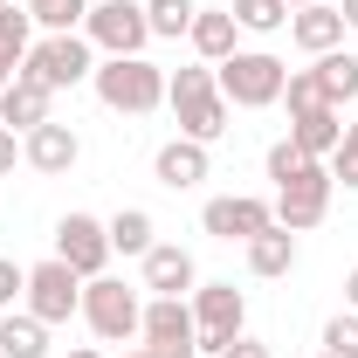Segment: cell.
<instances>
[{
  "label": "cell",
  "instance_id": "obj_1",
  "mask_svg": "<svg viewBox=\"0 0 358 358\" xmlns=\"http://www.w3.org/2000/svg\"><path fill=\"white\" fill-rule=\"evenodd\" d=\"M166 110H173L179 138H193V145L227 138V117H234V103L221 96V83H214V69H207V62H186V69L166 76Z\"/></svg>",
  "mask_w": 358,
  "mask_h": 358
},
{
  "label": "cell",
  "instance_id": "obj_2",
  "mask_svg": "<svg viewBox=\"0 0 358 358\" xmlns=\"http://www.w3.org/2000/svg\"><path fill=\"white\" fill-rule=\"evenodd\" d=\"M96 103L103 110H117V117H152L159 103H166V69L152 62V55H96Z\"/></svg>",
  "mask_w": 358,
  "mask_h": 358
},
{
  "label": "cell",
  "instance_id": "obj_3",
  "mask_svg": "<svg viewBox=\"0 0 358 358\" xmlns=\"http://www.w3.org/2000/svg\"><path fill=\"white\" fill-rule=\"evenodd\" d=\"M214 83L234 110H268V103H282V83H289V62L282 55H268V48H234L221 69H214Z\"/></svg>",
  "mask_w": 358,
  "mask_h": 358
},
{
  "label": "cell",
  "instance_id": "obj_4",
  "mask_svg": "<svg viewBox=\"0 0 358 358\" xmlns=\"http://www.w3.org/2000/svg\"><path fill=\"white\" fill-rule=\"evenodd\" d=\"M76 317H83L103 345H131L138 324H145V296H138L124 275L103 268V275H90V282H83V310H76Z\"/></svg>",
  "mask_w": 358,
  "mask_h": 358
},
{
  "label": "cell",
  "instance_id": "obj_5",
  "mask_svg": "<svg viewBox=\"0 0 358 358\" xmlns=\"http://www.w3.org/2000/svg\"><path fill=\"white\" fill-rule=\"evenodd\" d=\"M21 76H35V83H48V90H83L90 76H96V48H90L83 28H76V35H35Z\"/></svg>",
  "mask_w": 358,
  "mask_h": 358
},
{
  "label": "cell",
  "instance_id": "obj_6",
  "mask_svg": "<svg viewBox=\"0 0 358 358\" xmlns=\"http://www.w3.org/2000/svg\"><path fill=\"white\" fill-rule=\"evenodd\" d=\"M83 35L96 55H145L152 48V21H145V0H90Z\"/></svg>",
  "mask_w": 358,
  "mask_h": 358
},
{
  "label": "cell",
  "instance_id": "obj_7",
  "mask_svg": "<svg viewBox=\"0 0 358 358\" xmlns=\"http://www.w3.org/2000/svg\"><path fill=\"white\" fill-rule=\"evenodd\" d=\"M331 193H338V179H331V159H310L303 173L289 179V186H275V227H289V234H310L324 214H331Z\"/></svg>",
  "mask_w": 358,
  "mask_h": 358
},
{
  "label": "cell",
  "instance_id": "obj_8",
  "mask_svg": "<svg viewBox=\"0 0 358 358\" xmlns=\"http://www.w3.org/2000/svg\"><path fill=\"white\" fill-rule=\"evenodd\" d=\"M186 303H193V324H200V352H214V358L248 331V296L234 282H200Z\"/></svg>",
  "mask_w": 358,
  "mask_h": 358
},
{
  "label": "cell",
  "instance_id": "obj_9",
  "mask_svg": "<svg viewBox=\"0 0 358 358\" xmlns=\"http://www.w3.org/2000/svg\"><path fill=\"white\" fill-rule=\"evenodd\" d=\"M21 310H35L42 324H69V317L83 310V275L69 262H35L28 268V289H21Z\"/></svg>",
  "mask_w": 358,
  "mask_h": 358
},
{
  "label": "cell",
  "instance_id": "obj_10",
  "mask_svg": "<svg viewBox=\"0 0 358 358\" xmlns=\"http://www.w3.org/2000/svg\"><path fill=\"white\" fill-rule=\"evenodd\" d=\"M138 338H145V352H159V358H200V324H193L186 296H152Z\"/></svg>",
  "mask_w": 358,
  "mask_h": 358
},
{
  "label": "cell",
  "instance_id": "obj_11",
  "mask_svg": "<svg viewBox=\"0 0 358 358\" xmlns=\"http://www.w3.org/2000/svg\"><path fill=\"white\" fill-rule=\"evenodd\" d=\"M55 262H69L76 275H103L110 268V227L96 221V214H62L55 221Z\"/></svg>",
  "mask_w": 358,
  "mask_h": 358
},
{
  "label": "cell",
  "instance_id": "obj_12",
  "mask_svg": "<svg viewBox=\"0 0 358 358\" xmlns=\"http://www.w3.org/2000/svg\"><path fill=\"white\" fill-rule=\"evenodd\" d=\"M200 227H207L214 241H255L262 227H275V207L255 200V193H214V200L200 207Z\"/></svg>",
  "mask_w": 358,
  "mask_h": 358
},
{
  "label": "cell",
  "instance_id": "obj_13",
  "mask_svg": "<svg viewBox=\"0 0 358 358\" xmlns=\"http://www.w3.org/2000/svg\"><path fill=\"white\" fill-rule=\"evenodd\" d=\"M138 289H152V296H193L200 289V262L179 248V241H152L145 255H138Z\"/></svg>",
  "mask_w": 358,
  "mask_h": 358
},
{
  "label": "cell",
  "instance_id": "obj_14",
  "mask_svg": "<svg viewBox=\"0 0 358 358\" xmlns=\"http://www.w3.org/2000/svg\"><path fill=\"white\" fill-rule=\"evenodd\" d=\"M21 159H28L35 173L62 179V173H69V166H76V159H83V138L69 131V124H55V117H48V124H35V131L21 138Z\"/></svg>",
  "mask_w": 358,
  "mask_h": 358
},
{
  "label": "cell",
  "instance_id": "obj_15",
  "mask_svg": "<svg viewBox=\"0 0 358 358\" xmlns=\"http://www.w3.org/2000/svg\"><path fill=\"white\" fill-rule=\"evenodd\" d=\"M48 117H55V90L48 83H35V76H14V83L0 90V124H7V131H35V124H48Z\"/></svg>",
  "mask_w": 358,
  "mask_h": 358
},
{
  "label": "cell",
  "instance_id": "obj_16",
  "mask_svg": "<svg viewBox=\"0 0 358 358\" xmlns=\"http://www.w3.org/2000/svg\"><path fill=\"white\" fill-rule=\"evenodd\" d=\"M345 35H352V28H345V14H338V7H331V0H317V7H296V14H289V42L303 48V55H331V48H345Z\"/></svg>",
  "mask_w": 358,
  "mask_h": 358
},
{
  "label": "cell",
  "instance_id": "obj_17",
  "mask_svg": "<svg viewBox=\"0 0 358 358\" xmlns=\"http://www.w3.org/2000/svg\"><path fill=\"white\" fill-rule=\"evenodd\" d=\"M207 173H214V159H207V145H193V138L159 145V159H152V179H159L166 193H193Z\"/></svg>",
  "mask_w": 358,
  "mask_h": 358
},
{
  "label": "cell",
  "instance_id": "obj_18",
  "mask_svg": "<svg viewBox=\"0 0 358 358\" xmlns=\"http://www.w3.org/2000/svg\"><path fill=\"white\" fill-rule=\"evenodd\" d=\"M186 42H193V55H200L207 69H221L227 55L241 48V28H234V14H227V7H200V14H193V28H186Z\"/></svg>",
  "mask_w": 358,
  "mask_h": 358
},
{
  "label": "cell",
  "instance_id": "obj_19",
  "mask_svg": "<svg viewBox=\"0 0 358 358\" xmlns=\"http://www.w3.org/2000/svg\"><path fill=\"white\" fill-rule=\"evenodd\" d=\"M241 255H248V275L275 282V275L296 268V234H289V227H262L255 241H241Z\"/></svg>",
  "mask_w": 358,
  "mask_h": 358
},
{
  "label": "cell",
  "instance_id": "obj_20",
  "mask_svg": "<svg viewBox=\"0 0 358 358\" xmlns=\"http://www.w3.org/2000/svg\"><path fill=\"white\" fill-rule=\"evenodd\" d=\"M310 76H317V96H324L331 110L358 103V55H352V48H331V55H317Z\"/></svg>",
  "mask_w": 358,
  "mask_h": 358
},
{
  "label": "cell",
  "instance_id": "obj_21",
  "mask_svg": "<svg viewBox=\"0 0 358 358\" xmlns=\"http://www.w3.org/2000/svg\"><path fill=\"white\" fill-rule=\"evenodd\" d=\"M28 48H35V14L28 7H0V90L21 76V62H28Z\"/></svg>",
  "mask_w": 358,
  "mask_h": 358
},
{
  "label": "cell",
  "instance_id": "obj_22",
  "mask_svg": "<svg viewBox=\"0 0 358 358\" xmlns=\"http://www.w3.org/2000/svg\"><path fill=\"white\" fill-rule=\"evenodd\" d=\"M289 138H296L310 159H331V152H338V138H345V110L317 103V110H303V117H289Z\"/></svg>",
  "mask_w": 358,
  "mask_h": 358
},
{
  "label": "cell",
  "instance_id": "obj_23",
  "mask_svg": "<svg viewBox=\"0 0 358 358\" xmlns=\"http://www.w3.org/2000/svg\"><path fill=\"white\" fill-rule=\"evenodd\" d=\"M0 358H48V324L35 310H0Z\"/></svg>",
  "mask_w": 358,
  "mask_h": 358
},
{
  "label": "cell",
  "instance_id": "obj_24",
  "mask_svg": "<svg viewBox=\"0 0 358 358\" xmlns=\"http://www.w3.org/2000/svg\"><path fill=\"white\" fill-rule=\"evenodd\" d=\"M103 227H110V255H145L152 248V214L145 207H117Z\"/></svg>",
  "mask_w": 358,
  "mask_h": 358
},
{
  "label": "cell",
  "instance_id": "obj_25",
  "mask_svg": "<svg viewBox=\"0 0 358 358\" xmlns=\"http://www.w3.org/2000/svg\"><path fill=\"white\" fill-rule=\"evenodd\" d=\"M241 35H282L289 28V0H234L227 7Z\"/></svg>",
  "mask_w": 358,
  "mask_h": 358
},
{
  "label": "cell",
  "instance_id": "obj_26",
  "mask_svg": "<svg viewBox=\"0 0 358 358\" xmlns=\"http://www.w3.org/2000/svg\"><path fill=\"white\" fill-rule=\"evenodd\" d=\"M200 0H145V21H152V42H186Z\"/></svg>",
  "mask_w": 358,
  "mask_h": 358
},
{
  "label": "cell",
  "instance_id": "obj_27",
  "mask_svg": "<svg viewBox=\"0 0 358 358\" xmlns=\"http://www.w3.org/2000/svg\"><path fill=\"white\" fill-rule=\"evenodd\" d=\"M28 14H35V28L42 35H76L83 28V14H90V0H21Z\"/></svg>",
  "mask_w": 358,
  "mask_h": 358
},
{
  "label": "cell",
  "instance_id": "obj_28",
  "mask_svg": "<svg viewBox=\"0 0 358 358\" xmlns=\"http://www.w3.org/2000/svg\"><path fill=\"white\" fill-rule=\"evenodd\" d=\"M268 179H275V186H289V179L303 173V166H310V152H303V145H296V138H275V145H268Z\"/></svg>",
  "mask_w": 358,
  "mask_h": 358
},
{
  "label": "cell",
  "instance_id": "obj_29",
  "mask_svg": "<svg viewBox=\"0 0 358 358\" xmlns=\"http://www.w3.org/2000/svg\"><path fill=\"white\" fill-rule=\"evenodd\" d=\"M324 358H358V310H338L324 324Z\"/></svg>",
  "mask_w": 358,
  "mask_h": 358
},
{
  "label": "cell",
  "instance_id": "obj_30",
  "mask_svg": "<svg viewBox=\"0 0 358 358\" xmlns=\"http://www.w3.org/2000/svg\"><path fill=\"white\" fill-rule=\"evenodd\" d=\"M331 179H338L345 193H358V124H345V138H338V152H331Z\"/></svg>",
  "mask_w": 358,
  "mask_h": 358
},
{
  "label": "cell",
  "instance_id": "obj_31",
  "mask_svg": "<svg viewBox=\"0 0 358 358\" xmlns=\"http://www.w3.org/2000/svg\"><path fill=\"white\" fill-rule=\"evenodd\" d=\"M282 103H289V117H303V110H317V103H324L310 69H289V83H282Z\"/></svg>",
  "mask_w": 358,
  "mask_h": 358
},
{
  "label": "cell",
  "instance_id": "obj_32",
  "mask_svg": "<svg viewBox=\"0 0 358 358\" xmlns=\"http://www.w3.org/2000/svg\"><path fill=\"white\" fill-rule=\"evenodd\" d=\"M21 289H28V268L0 255V310H14V303H21Z\"/></svg>",
  "mask_w": 358,
  "mask_h": 358
},
{
  "label": "cell",
  "instance_id": "obj_33",
  "mask_svg": "<svg viewBox=\"0 0 358 358\" xmlns=\"http://www.w3.org/2000/svg\"><path fill=\"white\" fill-rule=\"evenodd\" d=\"M221 358H275V352H268L262 338H248V331H241V338H234V345H227Z\"/></svg>",
  "mask_w": 358,
  "mask_h": 358
},
{
  "label": "cell",
  "instance_id": "obj_34",
  "mask_svg": "<svg viewBox=\"0 0 358 358\" xmlns=\"http://www.w3.org/2000/svg\"><path fill=\"white\" fill-rule=\"evenodd\" d=\"M14 159H21V145H14V131H7V124H0V179L14 173Z\"/></svg>",
  "mask_w": 358,
  "mask_h": 358
},
{
  "label": "cell",
  "instance_id": "obj_35",
  "mask_svg": "<svg viewBox=\"0 0 358 358\" xmlns=\"http://www.w3.org/2000/svg\"><path fill=\"white\" fill-rule=\"evenodd\" d=\"M345 310H358V268H345Z\"/></svg>",
  "mask_w": 358,
  "mask_h": 358
},
{
  "label": "cell",
  "instance_id": "obj_36",
  "mask_svg": "<svg viewBox=\"0 0 358 358\" xmlns=\"http://www.w3.org/2000/svg\"><path fill=\"white\" fill-rule=\"evenodd\" d=\"M338 14H345V28L358 35V0H338Z\"/></svg>",
  "mask_w": 358,
  "mask_h": 358
},
{
  "label": "cell",
  "instance_id": "obj_37",
  "mask_svg": "<svg viewBox=\"0 0 358 358\" xmlns=\"http://www.w3.org/2000/svg\"><path fill=\"white\" fill-rule=\"evenodd\" d=\"M124 358H159V352H145V345H138V352H124Z\"/></svg>",
  "mask_w": 358,
  "mask_h": 358
},
{
  "label": "cell",
  "instance_id": "obj_38",
  "mask_svg": "<svg viewBox=\"0 0 358 358\" xmlns=\"http://www.w3.org/2000/svg\"><path fill=\"white\" fill-rule=\"evenodd\" d=\"M69 358H103V352H90V345H83V352H69Z\"/></svg>",
  "mask_w": 358,
  "mask_h": 358
},
{
  "label": "cell",
  "instance_id": "obj_39",
  "mask_svg": "<svg viewBox=\"0 0 358 358\" xmlns=\"http://www.w3.org/2000/svg\"><path fill=\"white\" fill-rule=\"evenodd\" d=\"M296 7H317V0H289V14H296Z\"/></svg>",
  "mask_w": 358,
  "mask_h": 358
},
{
  "label": "cell",
  "instance_id": "obj_40",
  "mask_svg": "<svg viewBox=\"0 0 358 358\" xmlns=\"http://www.w3.org/2000/svg\"><path fill=\"white\" fill-rule=\"evenodd\" d=\"M0 7H7V0H0Z\"/></svg>",
  "mask_w": 358,
  "mask_h": 358
},
{
  "label": "cell",
  "instance_id": "obj_41",
  "mask_svg": "<svg viewBox=\"0 0 358 358\" xmlns=\"http://www.w3.org/2000/svg\"><path fill=\"white\" fill-rule=\"evenodd\" d=\"M317 358H324V352H317Z\"/></svg>",
  "mask_w": 358,
  "mask_h": 358
}]
</instances>
